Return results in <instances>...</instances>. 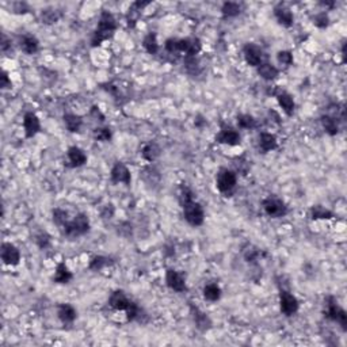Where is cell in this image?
Wrapping results in <instances>:
<instances>
[{
    "instance_id": "74e56055",
    "label": "cell",
    "mask_w": 347,
    "mask_h": 347,
    "mask_svg": "<svg viewBox=\"0 0 347 347\" xmlns=\"http://www.w3.org/2000/svg\"><path fill=\"white\" fill-rule=\"evenodd\" d=\"M53 221H55V224L59 227L60 229L64 227L65 224L70 221V217H68V213L65 212V210H63V209H55L53 210Z\"/></svg>"
},
{
    "instance_id": "7bdbcfd3",
    "label": "cell",
    "mask_w": 347,
    "mask_h": 347,
    "mask_svg": "<svg viewBox=\"0 0 347 347\" xmlns=\"http://www.w3.org/2000/svg\"><path fill=\"white\" fill-rule=\"evenodd\" d=\"M0 49H1V52L4 53V55L7 56H11V53H12V42H11V40L7 37L5 34L1 35V44H0Z\"/></svg>"
},
{
    "instance_id": "ee69618b",
    "label": "cell",
    "mask_w": 347,
    "mask_h": 347,
    "mask_svg": "<svg viewBox=\"0 0 347 347\" xmlns=\"http://www.w3.org/2000/svg\"><path fill=\"white\" fill-rule=\"evenodd\" d=\"M29 4L25 3V1H15V3H12V12H14V14H26V12H29Z\"/></svg>"
},
{
    "instance_id": "8992f818",
    "label": "cell",
    "mask_w": 347,
    "mask_h": 347,
    "mask_svg": "<svg viewBox=\"0 0 347 347\" xmlns=\"http://www.w3.org/2000/svg\"><path fill=\"white\" fill-rule=\"evenodd\" d=\"M262 208L264 213L271 218H281L288 213V206L282 199L275 195H268L267 198L262 201Z\"/></svg>"
},
{
    "instance_id": "bcb514c9",
    "label": "cell",
    "mask_w": 347,
    "mask_h": 347,
    "mask_svg": "<svg viewBox=\"0 0 347 347\" xmlns=\"http://www.w3.org/2000/svg\"><path fill=\"white\" fill-rule=\"evenodd\" d=\"M11 86H12V83H11V79L8 78V74L5 72V71H1V80H0V87L3 89H7V88H11Z\"/></svg>"
},
{
    "instance_id": "484cf974",
    "label": "cell",
    "mask_w": 347,
    "mask_h": 347,
    "mask_svg": "<svg viewBox=\"0 0 347 347\" xmlns=\"http://www.w3.org/2000/svg\"><path fill=\"white\" fill-rule=\"evenodd\" d=\"M279 71L275 65L270 64V63H262L258 67V75L266 82H271V80L277 79Z\"/></svg>"
},
{
    "instance_id": "4fadbf2b",
    "label": "cell",
    "mask_w": 347,
    "mask_h": 347,
    "mask_svg": "<svg viewBox=\"0 0 347 347\" xmlns=\"http://www.w3.org/2000/svg\"><path fill=\"white\" fill-rule=\"evenodd\" d=\"M1 260L7 266H16L20 262V251L12 243L1 244Z\"/></svg>"
},
{
    "instance_id": "603a6c76",
    "label": "cell",
    "mask_w": 347,
    "mask_h": 347,
    "mask_svg": "<svg viewBox=\"0 0 347 347\" xmlns=\"http://www.w3.org/2000/svg\"><path fill=\"white\" fill-rule=\"evenodd\" d=\"M160 154H162V148H160L159 144H158L156 141H149V143H147V144L143 147V149H141L143 158H144L147 162H149V163H154L155 160L159 158Z\"/></svg>"
},
{
    "instance_id": "52a82bcc",
    "label": "cell",
    "mask_w": 347,
    "mask_h": 347,
    "mask_svg": "<svg viewBox=\"0 0 347 347\" xmlns=\"http://www.w3.org/2000/svg\"><path fill=\"white\" fill-rule=\"evenodd\" d=\"M183 209V217L191 227H201L205 221V212L202 205L197 201L186 203L182 206Z\"/></svg>"
},
{
    "instance_id": "ac0fdd59",
    "label": "cell",
    "mask_w": 347,
    "mask_h": 347,
    "mask_svg": "<svg viewBox=\"0 0 347 347\" xmlns=\"http://www.w3.org/2000/svg\"><path fill=\"white\" fill-rule=\"evenodd\" d=\"M67 158H68V163H70V166L71 167H74V169L85 166V164L87 163V159H88L85 151H83L82 148H79V147H76V145L68 148Z\"/></svg>"
},
{
    "instance_id": "d590c367",
    "label": "cell",
    "mask_w": 347,
    "mask_h": 347,
    "mask_svg": "<svg viewBox=\"0 0 347 347\" xmlns=\"http://www.w3.org/2000/svg\"><path fill=\"white\" fill-rule=\"evenodd\" d=\"M244 260L248 263H257L260 258V250L254 246H248L243 251Z\"/></svg>"
},
{
    "instance_id": "1f68e13d",
    "label": "cell",
    "mask_w": 347,
    "mask_h": 347,
    "mask_svg": "<svg viewBox=\"0 0 347 347\" xmlns=\"http://www.w3.org/2000/svg\"><path fill=\"white\" fill-rule=\"evenodd\" d=\"M242 12V5L236 1H225L221 7V14L224 18H235Z\"/></svg>"
},
{
    "instance_id": "f35d334b",
    "label": "cell",
    "mask_w": 347,
    "mask_h": 347,
    "mask_svg": "<svg viewBox=\"0 0 347 347\" xmlns=\"http://www.w3.org/2000/svg\"><path fill=\"white\" fill-rule=\"evenodd\" d=\"M293 55L292 52H289V50H281V52H278L277 53V63L281 67H285V68H288V67H290V65L293 64Z\"/></svg>"
},
{
    "instance_id": "9c48e42d",
    "label": "cell",
    "mask_w": 347,
    "mask_h": 347,
    "mask_svg": "<svg viewBox=\"0 0 347 347\" xmlns=\"http://www.w3.org/2000/svg\"><path fill=\"white\" fill-rule=\"evenodd\" d=\"M298 300L294 294H292L288 290H281L279 292V309L285 316H293L298 311Z\"/></svg>"
},
{
    "instance_id": "ffe728a7",
    "label": "cell",
    "mask_w": 347,
    "mask_h": 347,
    "mask_svg": "<svg viewBox=\"0 0 347 347\" xmlns=\"http://www.w3.org/2000/svg\"><path fill=\"white\" fill-rule=\"evenodd\" d=\"M19 48L26 55H35L40 49V42L31 34H23L19 37Z\"/></svg>"
},
{
    "instance_id": "60d3db41",
    "label": "cell",
    "mask_w": 347,
    "mask_h": 347,
    "mask_svg": "<svg viewBox=\"0 0 347 347\" xmlns=\"http://www.w3.org/2000/svg\"><path fill=\"white\" fill-rule=\"evenodd\" d=\"M313 23H315V26H318L319 29H326L330 25V18H328V15L326 12H319V14L315 15Z\"/></svg>"
},
{
    "instance_id": "277c9868",
    "label": "cell",
    "mask_w": 347,
    "mask_h": 347,
    "mask_svg": "<svg viewBox=\"0 0 347 347\" xmlns=\"http://www.w3.org/2000/svg\"><path fill=\"white\" fill-rule=\"evenodd\" d=\"M324 316L331 320V322L338 323L343 331L347 330V313L343 308L339 307L337 298L333 296H328L326 298V309H324Z\"/></svg>"
},
{
    "instance_id": "e0dca14e",
    "label": "cell",
    "mask_w": 347,
    "mask_h": 347,
    "mask_svg": "<svg viewBox=\"0 0 347 347\" xmlns=\"http://www.w3.org/2000/svg\"><path fill=\"white\" fill-rule=\"evenodd\" d=\"M275 98H277L278 104L283 110V113L289 115V117L293 115L294 109H296V103H294V99H293L292 95L286 92V91H283V89H278L277 92H275Z\"/></svg>"
},
{
    "instance_id": "30bf717a",
    "label": "cell",
    "mask_w": 347,
    "mask_h": 347,
    "mask_svg": "<svg viewBox=\"0 0 347 347\" xmlns=\"http://www.w3.org/2000/svg\"><path fill=\"white\" fill-rule=\"evenodd\" d=\"M110 178H111V182L115 184L122 183L125 186H130V183H132V174L122 162H117L113 166L111 173H110Z\"/></svg>"
},
{
    "instance_id": "6da1fadb",
    "label": "cell",
    "mask_w": 347,
    "mask_h": 347,
    "mask_svg": "<svg viewBox=\"0 0 347 347\" xmlns=\"http://www.w3.org/2000/svg\"><path fill=\"white\" fill-rule=\"evenodd\" d=\"M166 50L171 55L184 53L186 57H195L202 49V44L197 37L187 38H169L164 44Z\"/></svg>"
},
{
    "instance_id": "4316f807",
    "label": "cell",
    "mask_w": 347,
    "mask_h": 347,
    "mask_svg": "<svg viewBox=\"0 0 347 347\" xmlns=\"http://www.w3.org/2000/svg\"><path fill=\"white\" fill-rule=\"evenodd\" d=\"M65 128L70 130L71 133H78L83 126V119L80 115H76L74 113H67L64 114Z\"/></svg>"
},
{
    "instance_id": "836d02e7",
    "label": "cell",
    "mask_w": 347,
    "mask_h": 347,
    "mask_svg": "<svg viewBox=\"0 0 347 347\" xmlns=\"http://www.w3.org/2000/svg\"><path fill=\"white\" fill-rule=\"evenodd\" d=\"M143 176L144 182L147 184H158L160 182L159 171L154 167H145L143 173H140V178Z\"/></svg>"
},
{
    "instance_id": "2e32d148",
    "label": "cell",
    "mask_w": 347,
    "mask_h": 347,
    "mask_svg": "<svg viewBox=\"0 0 347 347\" xmlns=\"http://www.w3.org/2000/svg\"><path fill=\"white\" fill-rule=\"evenodd\" d=\"M130 304H132V300H129L128 296L122 290H115L109 298V305L114 311H122V312H125L130 307Z\"/></svg>"
},
{
    "instance_id": "8fae6325",
    "label": "cell",
    "mask_w": 347,
    "mask_h": 347,
    "mask_svg": "<svg viewBox=\"0 0 347 347\" xmlns=\"http://www.w3.org/2000/svg\"><path fill=\"white\" fill-rule=\"evenodd\" d=\"M243 56L246 63L250 67L258 68L263 63V50L260 46L255 44H246L243 48Z\"/></svg>"
},
{
    "instance_id": "f546056e",
    "label": "cell",
    "mask_w": 347,
    "mask_h": 347,
    "mask_svg": "<svg viewBox=\"0 0 347 347\" xmlns=\"http://www.w3.org/2000/svg\"><path fill=\"white\" fill-rule=\"evenodd\" d=\"M309 214H311V218H312V220H331V218H334L333 212H331L330 209L322 206V205L312 206Z\"/></svg>"
},
{
    "instance_id": "ab89813d",
    "label": "cell",
    "mask_w": 347,
    "mask_h": 347,
    "mask_svg": "<svg viewBox=\"0 0 347 347\" xmlns=\"http://www.w3.org/2000/svg\"><path fill=\"white\" fill-rule=\"evenodd\" d=\"M94 139L98 140V141H102V143L110 141L111 130L109 128H96V129H94Z\"/></svg>"
},
{
    "instance_id": "7dc6e473",
    "label": "cell",
    "mask_w": 347,
    "mask_h": 347,
    "mask_svg": "<svg viewBox=\"0 0 347 347\" xmlns=\"http://www.w3.org/2000/svg\"><path fill=\"white\" fill-rule=\"evenodd\" d=\"M89 117H92L94 121H99V122H103L104 121V115L102 114L99 107H96V106H94L92 109L89 110Z\"/></svg>"
},
{
    "instance_id": "44dd1931",
    "label": "cell",
    "mask_w": 347,
    "mask_h": 347,
    "mask_svg": "<svg viewBox=\"0 0 347 347\" xmlns=\"http://www.w3.org/2000/svg\"><path fill=\"white\" fill-rule=\"evenodd\" d=\"M57 316L63 324H72L78 318V312L71 304H60L57 307Z\"/></svg>"
},
{
    "instance_id": "5b68a950",
    "label": "cell",
    "mask_w": 347,
    "mask_h": 347,
    "mask_svg": "<svg viewBox=\"0 0 347 347\" xmlns=\"http://www.w3.org/2000/svg\"><path fill=\"white\" fill-rule=\"evenodd\" d=\"M238 183V176L236 173L228 169H220L217 175H216V186L218 191L223 194L232 193L233 188L236 187Z\"/></svg>"
},
{
    "instance_id": "f6af8a7d",
    "label": "cell",
    "mask_w": 347,
    "mask_h": 347,
    "mask_svg": "<svg viewBox=\"0 0 347 347\" xmlns=\"http://www.w3.org/2000/svg\"><path fill=\"white\" fill-rule=\"evenodd\" d=\"M100 216H102V218H111L113 217V216H114V206H113L111 203L104 205L103 209L100 210Z\"/></svg>"
},
{
    "instance_id": "b9f144b4",
    "label": "cell",
    "mask_w": 347,
    "mask_h": 347,
    "mask_svg": "<svg viewBox=\"0 0 347 347\" xmlns=\"http://www.w3.org/2000/svg\"><path fill=\"white\" fill-rule=\"evenodd\" d=\"M35 243L41 250H46L50 246V236L46 232H41L35 238Z\"/></svg>"
},
{
    "instance_id": "d4e9b609",
    "label": "cell",
    "mask_w": 347,
    "mask_h": 347,
    "mask_svg": "<svg viewBox=\"0 0 347 347\" xmlns=\"http://www.w3.org/2000/svg\"><path fill=\"white\" fill-rule=\"evenodd\" d=\"M203 298L206 301H210V303H216L221 298V288L218 286V283L216 282H210L206 283L203 286Z\"/></svg>"
},
{
    "instance_id": "d6a6232c",
    "label": "cell",
    "mask_w": 347,
    "mask_h": 347,
    "mask_svg": "<svg viewBox=\"0 0 347 347\" xmlns=\"http://www.w3.org/2000/svg\"><path fill=\"white\" fill-rule=\"evenodd\" d=\"M61 11L57 10V8H45L41 12V19L46 25H53V23H57L61 18Z\"/></svg>"
},
{
    "instance_id": "83f0119b",
    "label": "cell",
    "mask_w": 347,
    "mask_h": 347,
    "mask_svg": "<svg viewBox=\"0 0 347 347\" xmlns=\"http://www.w3.org/2000/svg\"><path fill=\"white\" fill-rule=\"evenodd\" d=\"M72 273L70 271V268L67 267V264L64 262H61L57 264L56 267L55 275H53V281L56 283H68L72 279Z\"/></svg>"
},
{
    "instance_id": "4dcf8cb0",
    "label": "cell",
    "mask_w": 347,
    "mask_h": 347,
    "mask_svg": "<svg viewBox=\"0 0 347 347\" xmlns=\"http://www.w3.org/2000/svg\"><path fill=\"white\" fill-rule=\"evenodd\" d=\"M143 46H144V49L148 52L149 55H158L160 46L156 34L155 33H149V34L145 35L144 41H143Z\"/></svg>"
},
{
    "instance_id": "e575fe53",
    "label": "cell",
    "mask_w": 347,
    "mask_h": 347,
    "mask_svg": "<svg viewBox=\"0 0 347 347\" xmlns=\"http://www.w3.org/2000/svg\"><path fill=\"white\" fill-rule=\"evenodd\" d=\"M236 122H238V126L240 129H255L257 128V119L254 118L253 115L250 114H239L236 117Z\"/></svg>"
},
{
    "instance_id": "8d00e7d4",
    "label": "cell",
    "mask_w": 347,
    "mask_h": 347,
    "mask_svg": "<svg viewBox=\"0 0 347 347\" xmlns=\"http://www.w3.org/2000/svg\"><path fill=\"white\" fill-rule=\"evenodd\" d=\"M194 201V193L191 188L186 186V184H182L180 186V191H179V203L180 206H183L186 203Z\"/></svg>"
},
{
    "instance_id": "d6986e66",
    "label": "cell",
    "mask_w": 347,
    "mask_h": 347,
    "mask_svg": "<svg viewBox=\"0 0 347 347\" xmlns=\"http://www.w3.org/2000/svg\"><path fill=\"white\" fill-rule=\"evenodd\" d=\"M274 15L275 19L278 20V23L283 27H292L294 23V15L290 11V8L285 7V5L279 4L274 8Z\"/></svg>"
},
{
    "instance_id": "5bb4252c",
    "label": "cell",
    "mask_w": 347,
    "mask_h": 347,
    "mask_svg": "<svg viewBox=\"0 0 347 347\" xmlns=\"http://www.w3.org/2000/svg\"><path fill=\"white\" fill-rule=\"evenodd\" d=\"M23 129H25L26 139H33L35 134L40 133V118L34 113H26L23 117Z\"/></svg>"
},
{
    "instance_id": "ba28073f",
    "label": "cell",
    "mask_w": 347,
    "mask_h": 347,
    "mask_svg": "<svg viewBox=\"0 0 347 347\" xmlns=\"http://www.w3.org/2000/svg\"><path fill=\"white\" fill-rule=\"evenodd\" d=\"M216 141L218 144L229 145V147H236L242 143V137L238 130L229 126V125H223L221 129L216 134Z\"/></svg>"
},
{
    "instance_id": "3957f363",
    "label": "cell",
    "mask_w": 347,
    "mask_h": 347,
    "mask_svg": "<svg viewBox=\"0 0 347 347\" xmlns=\"http://www.w3.org/2000/svg\"><path fill=\"white\" fill-rule=\"evenodd\" d=\"M61 229L67 238H80L89 231V218L85 213L76 214Z\"/></svg>"
},
{
    "instance_id": "7c38bea8",
    "label": "cell",
    "mask_w": 347,
    "mask_h": 347,
    "mask_svg": "<svg viewBox=\"0 0 347 347\" xmlns=\"http://www.w3.org/2000/svg\"><path fill=\"white\" fill-rule=\"evenodd\" d=\"M166 283L171 290L176 293H183L187 289L186 285V278L183 277V274H180L174 268H169L166 273Z\"/></svg>"
},
{
    "instance_id": "f1b7e54d",
    "label": "cell",
    "mask_w": 347,
    "mask_h": 347,
    "mask_svg": "<svg viewBox=\"0 0 347 347\" xmlns=\"http://www.w3.org/2000/svg\"><path fill=\"white\" fill-rule=\"evenodd\" d=\"M110 264H113V259L103 257V255H96L89 260L88 267L92 271H102L103 268L109 267Z\"/></svg>"
},
{
    "instance_id": "7a4b0ae2",
    "label": "cell",
    "mask_w": 347,
    "mask_h": 347,
    "mask_svg": "<svg viewBox=\"0 0 347 347\" xmlns=\"http://www.w3.org/2000/svg\"><path fill=\"white\" fill-rule=\"evenodd\" d=\"M117 30V20L109 11H103L100 14L99 22L96 29L94 30V34L91 37V45L92 46H99L102 42L107 41L114 35Z\"/></svg>"
},
{
    "instance_id": "cb8c5ba5",
    "label": "cell",
    "mask_w": 347,
    "mask_h": 347,
    "mask_svg": "<svg viewBox=\"0 0 347 347\" xmlns=\"http://www.w3.org/2000/svg\"><path fill=\"white\" fill-rule=\"evenodd\" d=\"M320 122H322L323 129H324V132L328 136H337L339 133V121L335 117H333V115H322Z\"/></svg>"
},
{
    "instance_id": "7402d4cb",
    "label": "cell",
    "mask_w": 347,
    "mask_h": 347,
    "mask_svg": "<svg viewBox=\"0 0 347 347\" xmlns=\"http://www.w3.org/2000/svg\"><path fill=\"white\" fill-rule=\"evenodd\" d=\"M258 140L259 149L262 151L263 154L270 152V151H274V149L277 148V137H275L273 133H270V132H260Z\"/></svg>"
},
{
    "instance_id": "9a60e30c",
    "label": "cell",
    "mask_w": 347,
    "mask_h": 347,
    "mask_svg": "<svg viewBox=\"0 0 347 347\" xmlns=\"http://www.w3.org/2000/svg\"><path fill=\"white\" fill-rule=\"evenodd\" d=\"M190 311H191L194 324H195V327L198 328L199 331L205 333V331H208L209 328L212 327V320H210V318H209L206 313L202 312L198 307L191 305V307H190Z\"/></svg>"
}]
</instances>
